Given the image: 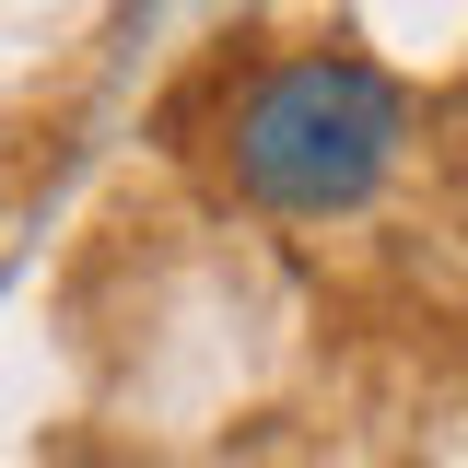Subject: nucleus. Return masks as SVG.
I'll list each match as a JSON object with an SVG mask.
<instances>
[{"label":"nucleus","instance_id":"1","mask_svg":"<svg viewBox=\"0 0 468 468\" xmlns=\"http://www.w3.org/2000/svg\"><path fill=\"white\" fill-rule=\"evenodd\" d=\"M399 141H410V94L351 48H282L223 106V176L282 223L363 211L399 165Z\"/></svg>","mask_w":468,"mask_h":468}]
</instances>
